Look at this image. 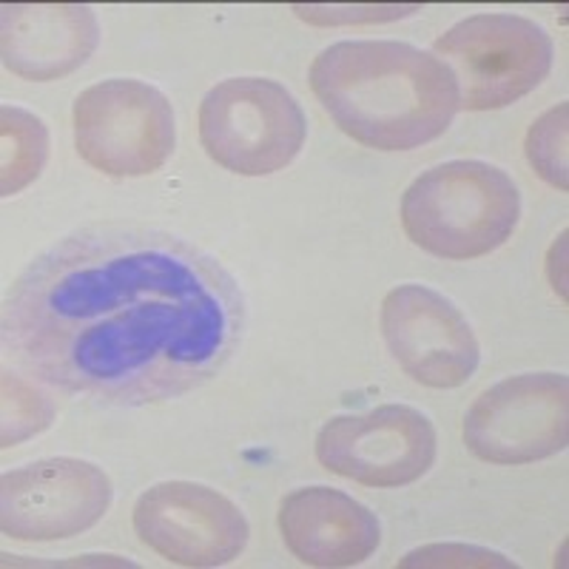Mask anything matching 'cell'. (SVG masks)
<instances>
[{
  "mask_svg": "<svg viewBox=\"0 0 569 569\" xmlns=\"http://www.w3.org/2000/svg\"><path fill=\"white\" fill-rule=\"evenodd\" d=\"M49 160V129L20 106L0 109V194H20L32 186Z\"/></svg>",
  "mask_w": 569,
  "mask_h": 569,
  "instance_id": "5bb4252c",
  "label": "cell"
},
{
  "mask_svg": "<svg viewBox=\"0 0 569 569\" xmlns=\"http://www.w3.org/2000/svg\"><path fill=\"white\" fill-rule=\"evenodd\" d=\"M569 439V385L563 373H521L472 401L465 445L490 465H530L561 453Z\"/></svg>",
  "mask_w": 569,
  "mask_h": 569,
  "instance_id": "52a82bcc",
  "label": "cell"
},
{
  "mask_svg": "<svg viewBox=\"0 0 569 569\" xmlns=\"http://www.w3.org/2000/svg\"><path fill=\"white\" fill-rule=\"evenodd\" d=\"M567 114L569 106L558 103L547 114H541L527 131V160L543 180L556 186L558 191L569 188L567 166Z\"/></svg>",
  "mask_w": 569,
  "mask_h": 569,
  "instance_id": "2e32d148",
  "label": "cell"
},
{
  "mask_svg": "<svg viewBox=\"0 0 569 569\" xmlns=\"http://www.w3.org/2000/svg\"><path fill=\"white\" fill-rule=\"evenodd\" d=\"M71 120L80 157L109 177H146L174 151V109L142 80L111 78L89 86L74 100Z\"/></svg>",
  "mask_w": 569,
  "mask_h": 569,
  "instance_id": "8992f818",
  "label": "cell"
},
{
  "mask_svg": "<svg viewBox=\"0 0 569 569\" xmlns=\"http://www.w3.org/2000/svg\"><path fill=\"white\" fill-rule=\"evenodd\" d=\"M308 123L291 91L268 78H228L200 103V140L208 157L242 177L291 166Z\"/></svg>",
  "mask_w": 569,
  "mask_h": 569,
  "instance_id": "5b68a950",
  "label": "cell"
},
{
  "mask_svg": "<svg viewBox=\"0 0 569 569\" xmlns=\"http://www.w3.org/2000/svg\"><path fill=\"white\" fill-rule=\"evenodd\" d=\"M330 120L376 151H410L445 134L459 111L453 71L399 40H342L311 66Z\"/></svg>",
  "mask_w": 569,
  "mask_h": 569,
  "instance_id": "7a4b0ae2",
  "label": "cell"
},
{
  "mask_svg": "<svg viewBox=\"0 0 569 569\" xmlns=\"http://www.w3.org/2000/svg\"><path fill=\"white\" fill-rule=\"evenodd\" d=\"M436 450V427L408 405L333 416L317 433V459L325 470L382 490L419 481L433 467Z\"/></svg>",
  "mask_w": 569,
  "mask_h": 569,
  "instance_id": "ba28073f",
  "label": "cell"
},
{
  "mask_svg": "<svg viewBox=\"0 0 569 569\" xmlns=\"http://www.w3.org/2000/svg\"><path fill=\"white\" fill-rule=\"evenodd\" d=\"M399 567H516L501 552L485 547H467V543H433L405 556Z\"/></svg>",
  "mask_w": 569,
  "mask_h": 569,
  "instance_id": "e0dca14e",
  "label": "cell"
},
{
  "mask_svg": "<svg viewBox=\"0 0 569 569\" xmlns=\"http://www.w3.org/2000/svg\"><path fill=\"white\" fill-rule=\"evenodd\" d=\"M521 217V194L507 171L481 160H450L416 177L401 197V226L421 251L479 259L505 246Z\"/></svg>",
  "mask_w": 569,
  "mask_h": 569,
  "instance_id": "3957f363",
  "label": "cell"
},
{
  "mask_svg": "<svg viewBox=\"0 0 569 569\" xmlns=\"http://www.w3.org/2000/svg\"><path fill=\"white\" fill-rule=\"evenodd\" d=\"M3 66L23 80H58L94 54L98 14L80 3H7L0 9Z\"/></svg>",
  "mask_w": 569,
  "mask_h": 569,
  "instance_id": "4fadbf2b",
  "label": "cell"
},
{
  "mask_svg": "<svg viewBox=\"0 0 569 569\" xmlns=\"http://www.w3.org/2000/svg\"><path fill=\"white\" fill-rule=\"evenodd\" d=\"M246 328L240 284L180 237L98 226L40 253L9 288L3 345L29 376L137 408L220 373Z\"/></svg>",
  "mask_w": 569,
  "mask_h": 569,
  "instance_id": "6da1fadb",
  "label": "cell"
},
{
  "mask_svg": "<svg viewBox=\"0 0 569 569\" xmlns=\"http://www.w3.org/2000/svg\"><path fill=\"white\" fill-rule=\"evenodd\" d=\"M382 333L399 368L427 388H459L481 362L465 313L427 284H399L385 297Z\"/></svg>",
  "mask_w": 569,
  "mask_h": 569,
  "instance_id": "8fae6325",
  "label": "cell"
},
{
  "mask_svg": "<svg viewBox=\"0 0 569 569\" xmlns=\"http://www.w3.org/2000/svg\"><path fill=\"white\" fill-rule=\"evenodd\" d=\"M54 405L46 393H40L32 382L3 373V447L20 445L29 436L40 433L52 425Z\"/></svg>",
  "mask_w": 569,
  "mask_h": 569,
  "instance_id": "9a60e30c",
  "label": "cell"
},
{
  "mask_svg": "<svg viewBox=\"0 0 569 569\" xmlns=\"http://www.w3.org/2000/svg\"><path fill=\"white\" fill-rule=\"evenodd\" d=\"M279 532L308 567H356L382 541V525L362 501L333 487H302L282 498Z\"/></svg>",
  "mask_w": 569,
  "mask_h": 569,
  "instance_id": "7c38bea8",
  "label": "cell"
},
{
  "mask_svg": "<svg viewBox=\"0 0 569 569\" xmlns=\"http://www.w3.org/2000/svg\"><path fill=\"white\" fill-rule=\"evenodd\" d=\"M433 52L453 71L459 109H507L552 69V38L521 14H472L436 38Z\"/></svg>",
  "mask_w": 569,
  "mask_h": 569,
  "instance_id": "277c9868",
  "label": "cell"
},
{
  "mask_svg": "<svg viewBox=\"0 0 569 569\" xmlns=\"http://www.w3.org/2000/svg\"><path fill=\"white\" fill-rule=\"evenodd\" d=\"M114 487L98 465L71 456L3 472L0 530L14 541H58L94 527L109 512Z\"/></svg>",
  "mask_w": 569,
  "mask_h": 569,
  "instance_id": "9c48e42d",
  "label": "cell"
},
{
  "mask_svg": "<svg viewBox=\"0 0 569 569\" xmlns=\"http://www.w3.org/2000/svg\"><path fill=\"white\" fill-rule=\"evenodd\" d=\"M140 541L180 567H222L246 550L248 518L231 498L197 481H162L134 505Z\"/></svg>",
  "mask_w": 569,
  "mask_h": 569,
  "instance_id": "30bf717a",
  "label": "cell"
}]
</instances>
